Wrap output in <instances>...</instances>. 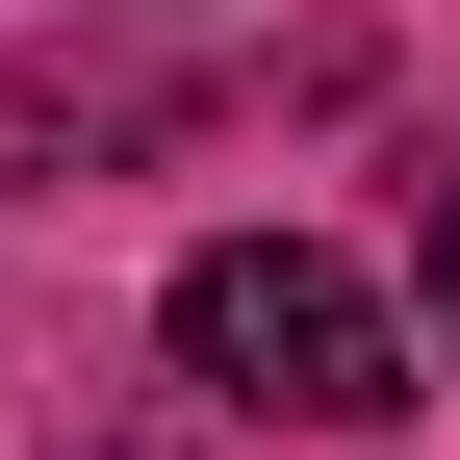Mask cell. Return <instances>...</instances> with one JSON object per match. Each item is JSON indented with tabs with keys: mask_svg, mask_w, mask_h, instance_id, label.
<instances>
[{
	"mask_svg": "<svg viewBox=\"0 0 460 460\" xmlns=\"http://www.w3.org/2000/svg\"><path fill=\"white\" fill-rule=\"evenodd\" d=\"M180 384L256 410V435H384L410 410V307L358 256H307V230H230V256H180Z\"/></svg>",
	"mask_w": 460,
	"mask_h": 460,
	"instance_id": "obj_1",
	"label": "cell"
},
{
	"mask_svg": "<svg viewBox=\"0 0 460 460\" xmlns=\"http://www.w3.org/2000/svg\"><path fill=\"white\" fill-rule=\"evenodd\" d=\"M410 256H435V332H460V180H435V230H410Z\"/></svg>",
	"mask_w": 460,
	"mask_h": 460,
	"instance_id": "obj_2",
	"label": "cell"
}]
</instances>
